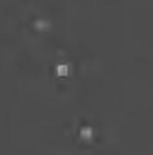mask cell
<instances>
[{
  "label": "cell",
  "mask_w": 153,
  "mask_h": 155,
  "mask_svg": "<svg viewBox=\"0 0 153 155\" xmlns=\"http://www.w3.org/2000/svg\"><path fill=\"white\" fill-rule=\"evenodd\" d=\"M56 73H58V76H67L69 74V66L59 64L58 68H56Z\"/></svg>",
  "instance_id": "1"
}]
</instances>
